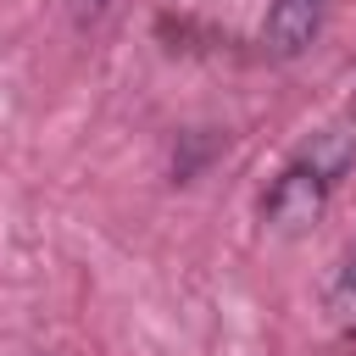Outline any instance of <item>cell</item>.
<instances>
[{
    "label": "cell",
    "mask_w": 356,
    "mask_h": 356,
    "mask_svg": "<svg viewBox=\"0 0 356 356\" xmlns=\"http://www.w3.org/2000/svg\"><path fill=\"white\" fill-rule=\"evenodd\" d=\"M345 167H350V139H345V134H328L323 145H312L300 161H289V167L273 178V189H267V200H261V217H267L278 234L312 228V222L323 217L328 189H334V178H339Z\"/></svg>",
    "instance_id": "1"
},
{
    "label": "cell",
    "mask_w": 356,
    "mask_h": 356,
    "mask_svg": "<svg viewBox=\"0 0 356 356\" xmlns=\"http://www.w3.org/2000/svg\"><path fill=\"white\" fill-rule=\"evenodd\" d=\"M323 11H328V0H273L267 17H261V44H267V56L295 61L300 50H312V39H317V28H323Z\"/></svg>",
    "instance_id": "2"
},
{
    "label": "cell",
    "mask_w": 356,
    "mask_h": 356,
    "mask_svg": "<svg viewBox=\"0 0 356 356\" xmlns=\"http://www.w3.org/2000/svg\"><path fill=\"white\" fill-rule=\"evenodd\" d=\"M328 317H334V328H345V334H356V245L339 256V267H334V284H328Z\"/></svg>",
    "instance_id": "3"
},
{
    "label": "cell",
    "mask_w": 356,
    "mask_h": 356,
    "mask_svg": "<svg viewBox=\"0 0 356 356\" xmlns=\"http://www.w3.org/2000/svg\"><path fill=\"white\" fill-rule=\"evenodd\" d=\"M89 6H100V0H89Z\"/></svg>",
    "instance_id": "4"
}]
</instances>
